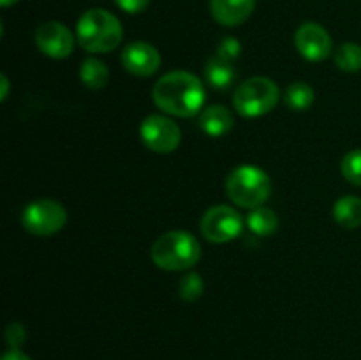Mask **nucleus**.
<instances>
[{
  "instance_id": "obj_1",
  "label": "nucleus",
  "mask_w": 361,
  "mask_h": 360,
  "mask_svg": "<svg viewBox=\"0 0 361 360\" xmlns=\"http://www.w3.org/2000/svg\"><path fill=\"white\" fill-rule=\"evenodd\" d=\"M152 97L164 113L189 119L203 108L204 87L192 73L173 71L155 81Z\"/></svg>"
},
{
  "instance_id": "obj_2",
  "label": "nucleus",
  "mask_w": 361,
  "mask_h": 360,
  "mask_svg": "<svg viewBox=\"0 0 361 360\" xmlns=\"http://www.w3.org/2000/svg\"><path fill=\"white\" fill-rule=\"evenodd\" d=\"M78 42L90 53L113 52L122 42L123 28L118 18L106 9H90L76 25Z\"/></svg>"
},
{
  "instance_id": "obj_3",
  "label": "nucleus",
  "mask_w": 361,
  "mask_h": 360,
  "mask_svg": "<svg viewBox=\"0 0 361 360\" xmlns=\"http://www.w3.org/2000/svg\"><path fill=\"white\" fill-rule=\"evenodd\" d=\"M201 258V246L189 232L175 229L159 236L152 246V261L162 270L180 272L194 267Z\"/></svg>"
},
{
  "instance_id": "obj_4",
  "label": "nucleus",
  "mask_w": 361,
  "mask_h": 360,
  "mask_svg": "<svg viewBox=\"0 0 361 360\" xmlns=\"http://www.w3.org/2000/svg\"><path fill=\"white\" fill-rule=\"evenodd\" d=\"M229 200L243 208L261 207L270 198L271 182L267 172L252 164H242L226 179Z\"/></svg>"
},
{
  "instance_id": "obj_5",
  "label": "nucleus",
  "mask_w": 361,
  "mask_h": 360,
  "mask_svg": "<svg viewBox=\"0 0 361 360\" xmlns=\"http://www.w3.org/2000/svg\"><path fill=\"white\" fill-rule=\"evenodd\" d=\"M281 92L270 78H249L236 88L233 95V106L236 112L247 119H257L270 113L279 104Z\"/></svg>"
},
{
  "instance_id": "obj_6",
  "label": "nucleus",
  "mask_w": 361,
  "mask_h": 360,
  "mask_svg": "<svg viewBox=\"0 0 361 360\" xmlns=\"http://www.w3.org/2000/svg\"><path fill=\"white\" fill-rule=\"evenodd\" d=\"M67 222V210L55 200H35L25 207L21 224L35 236H49L59 233Z\"/></svg>"
},
{
  "instance_id": "obj_7",
  "label": "nucleus",
  "mask_w": 361,
  "mask_h": 360,
  "mask_svg": "<svg viewBox=\"0 0 361 360\" xmlns=\"http://www.w3.org/2000/svg\"><path fill=\"white\" fill-rule=\"evenodd\" d=\"M242 215L236 208L228 207V205L208 208L201 219V233L204 239L215 244L231 242L242 233Z\"/></svg>"
},
{
  "instance_id": "obj_8",
  "label": "nucleus",
  "mask_w": 361,
  "mask_h": 360,
  "mask_svg": "<svg viewBox=\"0 0 361 360\" xmlns=\"http://www.w3.org/2000/svg\"><path fill=\"white\" fill-rule=\"evenodd\" d=\"M140 136L145 147L157 154H171L182 143L178 124L162 115L147 116L140 126Z\"/></svg>"
},
{
  "instance_id": "obj_9",
  "label": "nucleus",
  "mask_w": 361,
  "mask_h": 360,
  "mask_svg": "<svg viewBox=\"0 0 361 360\" xmlns=\"http://www.w3.org/2000/svg\"><path fill=\"white\" fill-rule=\"evenodd\" d=\"M35 44L49 59L62 60L73 53L74 37L60 21H46L35 30Z\"/></svg>"
},
{
  "instance_id": "obj_10",
  "label": "nucleus",
  "mask_w": 361,
  "mask_h": 360,
  "mask_svg": "<svg viewBox=\"0 0 361 360\" xmlns=\"http://www.w3.org/2000/svg\"><path fill=\"white\" fill-rule=\"evenodd\" d=\"M295 46L303 59L310 62H321L331 55V42L330 34L319 23H303L295 34Z\"/></svg>"
},
{
  "instance_id": "obj_11",
  "label": "nucleus",
  "mask_w": 361,
  "mask_h": 360,
  "mask_svg": "<svg viewBox=\"0 0 361 360\" xmlns=\"http://www.w3.org/2000/svg\"><path fill=\"white\" fill-rule=\"evenodd\" d=\"M122 66L134 76L148 78L161 67V55L155 46L145 41H134L123 48Z\"/></svg>"
},
{
  "instance_id": "obj_12",
  "label": "nucleus",
  "mask_w": 361,
  "mask_h": 360,
  "mask_svg": "<svg viewBox=\"0 0 361 360\" xmlns=\"http://www.w3.org/2000/svg\"><path fill=\"white\" fill-rule=\"evenodd\" d=\"M256 0H210V13L222 27H238L254 13Z\"/></svg>"
},
{
  "instance_id": "obj_13",
  "label": "nucleus",
  "mask_w": 361,
  "mask_h": 360,
  "mask_svg": "<svg viewBox=\"0 0 361 360\" xmlns=\"http://www.w3.org/2000/svg\"><path fill=\"white\" fill-rule=\"evenodd\" d=\"M201 131L212 138H219L228 134L235 126V119H233L231 112L226 106L212 104L208 108L201 109L200 119H197Z\"/></svg>"
},
{
  "instance_id": "obj_14",
  "label": "nucleus",
  "mask_w": 361,
  "mask_h": 360,
  "mask_svg": "<svg viewBox=\"0 0 361 360\" xmlns=\"http://www.w3.org/2000/svg\"><path fill=\"white\" fill-rule=\"evenodd\" d=\"M204 76H207L208 85L214 87L215 90H228V88L235 83L236 69L235 66H233V62L215 55L214 59H210L207 62Z\"/></svg>"
},
{
  "instance_id": "obj_15",
  "label": "nucleus",
  "mask_w": 361,
  "mask_h": 360,
  "mask_svg": "<svg viewBox=\"0 0 361 360\" xmlns=\"http://www.w3.org/2000/svg\"><path fill=\"white\" fill-rule=\"evenodd\" d=\"M334 219L342 228L355 229L361 226V200L358 196H342L334 205Z\"/></svg>"
},
{
  "instance_id": "obj_16",
  "label": "nucleus",
  "mask_w": 361,
  "mask_h": 360,
  "mask_svg": "<svg viewBox=\"0 0 361 360\" xmlns=\"http://www.w3.org/2000/svg\"><path fill=\"white\" fill-rule=\"evenodd\" d=\"M247 226L257 236H270L277 232L279 217L271 208L261 205V207L252 208L249 212V215H247Z\"/></svg>"
},
{
  "instance_id": "obj_17",
  "label": "nucleus",
  "mask_w": 361,
  "mask_h": 360,
  "mask_svg": "<svg viewBox=\"0 0 361 360\" xmlns=\"http://www.w3.org/2000/svg\"><path fill=\"white\" fill-rule=\"evenodd\" d=\"M80 78L83 81V85H87L88 88H92V90H101V88H104L108 85L109 69L102 60L90 56V59L83 60V64H81Z\"/></svg>"
},
{
  "instance_id": "obj_18",
  "label": "nucleus",
  "mask_w": 361,
  "mask_h": 360,
  "mask_svg": "<svg viewBox=\"0 0 361 360\" xmlns=\"http://www.w3.org/2000/svg\"><path fill=\"white\" fill-rule=\"evenodd\" d=\"M284 102L293 112H305L314 104V88L303 81H295L286 90Z\"/></svg>"
},
{
  "instance_id": "obj_19",
  "label": "nucleus",
  "mask_w": 361,
  "mask_h": 360,
  "mask_svg": "<svg viewBox=\"0 0 361 360\" xmlns=\"http://www.w3.org/2000/svg\"><path fill=\"white\" fill-rule=\"evenodd\" d=\"M335 66L344 73H358L361 71V46L356 42H344L334 53Z\"/></svg>"
},
{
  "instance_id": "obj_20",
  "label": "nucleus",
  "mask_w": 361,
  "mask_h": 360,
  "mask_svg": "<svg viewBox=\"0 0 361 360\" xmlns=\"http://www.w3.org/2000/svg\"><path fill=\"white\" fill-rule=\"evenodd\" d=\"M204 292V282L203 277L196 272H190V274L183 275V279L180 281L178 286V293L180 299L187 300V302H194V300L201 299Z\"/></svg>"
},
{
  "instance_id": "obj_21",
  "label": "nucleus",
  "mask_w": 361,
  "mask_h": 360,
  "mask_svg": "<svg viewBox=\"0 0 361 360\" xmlns=\"http://www.w3.org/2000/svg\"><path fill=\"white\" fill-rule=\"evenodd\" d=\"M341 169L348 182L361 187V148H356V150L348 152L344 155Z\"/></svg>"
},
{
  "instance_id": "obj_22",
  "label": "nucleus",
  "mask_w": 361,
  "mask_h": 360,
  "mask_svg": "<svg viewBox=\"0 0 361 360\" xmlns=\"http://www.w3.org/2000/svg\"><path fill=\"white\" fill-rule=\"evenodd\" d=\"M240 53H242V44H240L238 39L233 37V35L222 37V41L219 42L217 56H221V59L229 60V62H235V60L240 56Z\"/></svg>"
},
{
  "instance_id": "obj_23",
  "label": "nucleus",
  "mask_w": 361,
  "mask_h": 360,
  "mask_svg": "<svg viewBox=\"0 0 361 360\" xmlns=\"http://www.w3.org/2000/svg\"><path fill=\"white\" fill-rule=\"evenodd\" d=\"M27 341V330L21 323L13 321V323L7 325L6 328V342L9 344L11 349H20L21 346Z\"/></svg>"
},
{
  "instance_id": "obj_24",
  "label": "nucleus",
  "mask_w": 361,
  "mask_h": 360,
  "mask_svg": "<svg viewBox=\"0 0 361 360\" xmlns=\"http://www.w3.org/2000/svg\"><path fill=\"white\" fill-rule=\"evenodd\" d=\"M115 2L116 6H118L122 11H126V13L137 14L141 13V11L147 9V7L150 6L152 0H115Z\"/></svg>"
},
{
  "instance_id": "obj_25",
  "label": "nucleus",
  "mask_w": 361,
  "mask_h": 360,
  "mask_svg": "<svg viewBox=\"0 0 361 360\" xmlns=\"http://www.w3.org/2000/svg\"><path fill=\"white\" fill-rule=\"evenodd\" d=\"M2 360H32L27 353H23L21 349H9L7 353H4Z\"/></svg>"
},
{
  "instance_id": "obj_26",
  "label": "nucleus",
  "mask_w": 361,
  "mask_h": 360,
  "mask_svg": "<svg viewBox=\"0 0 361 360\" xmlns=\"http://www.w3.org/2000/svg\"><path fill=\"white\" fill-rule=\"evenodd\" d=\"M0 85H2V94H0V99H2V101H6L7 95H9V80H7L6 74H2V76H0Z\"/></svg>"
},
{
  "instance_id": "obj_27",
  "label": "nucleus",
  "mask_w": 361,
  "mask_h": 360,
  "mask_svg": "<svg viewBox=\"0 0 361 360\" xmlns=\"http://www.w3.org/2000/svg\"><path fill=\"white\" fill-rule=\"evenodd\" d=\"M16 2H20V0H0V6L9 7V6H13V4H16Z\"/></svg>"
}]
</instances>
